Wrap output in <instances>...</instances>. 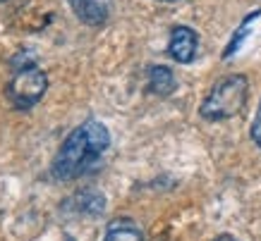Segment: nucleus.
Segmentation results:
<instances>
[{
    "mask_svg": "<svg viewBox=\"0 0 261 241\" xmlns=\"http://www.w3.org/2000/svg\"><path fill=\"white\" fill-rule=\"evenodd\" d=\"M111 148V134L98 119H87L84 125L72 129L70 136L63 141L60 150L50 163V177L56 182H70L82 177L96 160Z\"/></svg>",
    "mask_w": 261,
    "mask_h": 241,
    "instance_id": "obj_1",
    "label": "nucleus"
},
{
    "mask_svg": "<svg viewBox=\"0 0 261 241\" xmlns=\"http://www.w3.org/2000/svg\"><path fill=\"white\" fill-rule=\"evenodd\" d=\"M247 94H249V81L242 74H232V77L221 79L218 84L211 88V94L204 98L199 115L206 122H221V119H230L242 112L247 103Z\"/></svg>",
    "mask_w": 261,
    "mask_h": 241,
    "instance_id": "obj_2",
    "label": "nucleus"
},
{
    "mask_svg": "<svg viewBox=\"0 0 261 241\" xmlns=\"http://www.w3.org/2000/svg\"><path fill=\"white\" fill-rule=\"evenodd\" d=\"M48 91V77L46 72H41L36 65L34 67H24L17 70L15 77L10 79L5 96L17 110H29L46 96Z\"/></svg>",
    "mask_w": 261,
    "mask_h": 241,
    "instance_id": "obj_3",
    "label": "nucleus"
},
{
    "mask_svg": "<svg viewBox=\"0 0 261 241\" xmlns=\"http://www.w3.org/2000/svg\"><path fill=\"white\" fill-rule=\"evenodd\" d=\"M197 32L192 26H175L170 34V43H168V55L173 57L175 63L180 65H190L197 55Z\"/></svg>",
    "mask_w": 261,
    "mask_h": 241,
    "instance_id": "obj_4",
    "label": "nucleus"
},
{
    "mask_svg": "<svg viewBox=\"0 0 261 241\" xmlns=\"http://www.w3.org/2000/svg\"><path fill=\"white\" fill-rule=\"evenodd\" d=\"M77 19L89 26H101L111 17V0H67Z\"/></svg>",
    "mask_w": 261,
    "mask_h": 241,
    "instance_id": "obj_5",
    "label": "nucleus"
},
{
    "mask_svg": "<svg viewBox=\"0 0 261 241\" xmlns=\"http://www.w3.org/2000/svg\"><path fill=\"white\" fill-rule=\"evenodd\" d=\"M67 205H72L74 213H82V215H101L103 210H106V196L94 191V189H84L80 194H74L67 201Z\"/></svg>",
    "mask_w": 261,
    "mask_h": 241,
    "instance_id": "obj_6",
    "label": "nucleus"
},
{
    "mask_svg": "<svg viewBox=\"0 0 261 241\" xmlns=\"http://www.w3.org/2000/svg\"><path fill=\"white\" fill-rule=\"evenodd\" d=\"M103 241H144V232L139 229L135 220L118 218L106 227V236Z\"/></svg>",
    "mask_w": 261,
    "mask_h": 241,
    "instance_id": "obj_7",
    "label": "nucleus"
},
{
    "mask_svg": "<svg viewBox=\"0 0 261 241\" xmlns=\"http://www.w3.org/2000/svg\"><path fill=\"white\" fill-rule=\"evenodd\" d=\"M153 96H170L175 91V74L166 65H153L149 67V84H146Z\"/></svg>",
    "mask_w": 261,
    "mask_h": 241,
    "instance_id": "obj_8",
    "label": "nucleus"
},
{
    "mask_svg": "<svg viewBox=\"0 0 261 241\" xmlns=\"http://www.w3.org/2000/svg\"><path fill=\"white\" fill-rule=\"evenodd\" d=\"M259 15H261V10H254L252 15L247 17L245 22H242V26H240L238 32H235V36H232V41H230L228 43V48H225V53H223V57H225V60H228L230 55L235 53V50H238L240 46H242V41L247 39V32H249V24L254 22V19H259Z\"/></svg>",
    "mask_w": 261,
    "mask_h": 241,
    "instance_id": "obj_9",
    "label": "nucleus"
},
{
    "mask_svg": "<svg viewBox=\"0 0 261 241\" xmlns=\"http://www.w3.org/2000/svg\"><path fill=\"white\" fill-rule=\"evenodd\" d=\"M252 141L261 148V103H259V110H256V117L252 122Z\"/></svg>",
    "mask_w": 261,
    "mask_h": 241,
    "instance_id": "obj_10",
    "label": "nucleus"
},
{
    "mask_svg": "<svg viewBox=\"0 0 261 241\" xmlns=\"http://www.w3.org/2000/svg\"><path fill=\"white\" fill-rule=\"evenodd\" d=\"M12 67L17 70H24V67H34V57H27L24 53H17L15 57H12Z\"/></svg>",
    "mask_w": 261,
    "mask_h": 241,
    "instance_id": "obj_11",
    "label": "nucleus"
},
{
    "mask_svg": "<svg viewBox=\"0 0 261 241\" xmlns=\"http://www.w3.org/2000/svg\"><path fill=\"white\" fill-rule=\"evenodd\" d=\"M214 241H240V239H235V236H230V234H221V236H216Z\"/></svg>",
    "mask_w": 261,
    "mask_h": 241,
    "instance_id": "obj_12",
    "label": "nucleus"
},
{
    "mask_svg": "<svg viewBox=\"0 0 261 241\" xmlns=\"http://www.w3.org/2000/svg\"><path fill=\"white\" fill-rule=\"evenodd\" d=\"M161 3H177V0H161Z\"/></svg>",
    "mask_w": 261,
    "mask_h": 241,
    "instance_id": "obj_13",
    "label": "nucleus"
},
{
    "mask_svg": "<svg viewBox=\"0 0 261 241\" xmlns=\"http://www.w3.org/2000/svg\"><path fill=\"white\" fill-rule=\"evenodd\" d=\"M65 241H74V239H72V236H67V239H65Z\"/></svg>",
    "mask_w": 261,
    "mask_h": 241,
    "instance_id": "obj_14",
    "label": "nucleus"
},
{
    "mask_svg": "<svg viewBox=\"0 0 261 241\" xmlns=\"http://www.w3.org/2000/svg\"><path fill=\"white\" fill-rule=\"evenodd\" d=\"M0 3H5V0H0Z\"/></svg>",
    "mask_w": 261,
    "mask_h": 241,
    "instance_id": "obj_15",
    "label": "nucleus"
}]
</instances>
